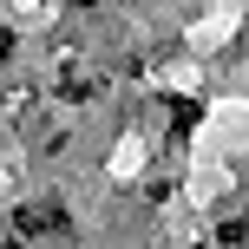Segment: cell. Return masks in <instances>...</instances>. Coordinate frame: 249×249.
Instances as JSON below:
<instances>
[{
  "label": "cell",
  "instance_id": "obj_1",
  "mask_svg": "<svg viewBox=\"0 0 249 249\" xmlns=\"http://www.w3.org/2000/svg\"><path fill=\"white\" fill-rule=\"evenodd\" d=\"M59 223H66L59 203H26V210H20V230H26V236H33V230H59Z\"/></svg>",
  "mask_w": 249,
  "mask_h": 249
},
{
  "label": "cell",
  "instance_id": "obj_2",
  "mask_svg": "<svg viewBox=\"0 0 249 249\" xmlns=\"http://www.w3.org/2000/svg\"><path fill=\"white\" fill-rule=\"evenodd\" d=\"M197 118H203V105H197V99H177V138L197 131Z\"/></svg>",
  "mask_w": 249,
  "mask_h": 249
},
{
  "label": "cell",
  "instance_id": "obj_3",
  "mask_svg": "<svg viewBox=\"0 0 249 249\" xmlns=\"http://www.w3.org/2000/svg\"><path fill=\"white\" fill-rule=\"evenodd\" d=\"M79 7H112V0H79Z\"/></svg>",
  "mask_w": 249,
  "mask_h": 249
},
{
  "label": "cell",
  "instance_id": "obj_4",
  "mask_svg": "<svg viewBox=\"0 0 249 249\" xmlns=\"http://www.w3.org/2000/svg\"><path fill=\"white\" fill-rule=\"evenodd\" d=\"M0 249H13V243H0Z\"/></svg>",
  "mask_w": 249,
  "mask_h": 249
}]
</instances>
